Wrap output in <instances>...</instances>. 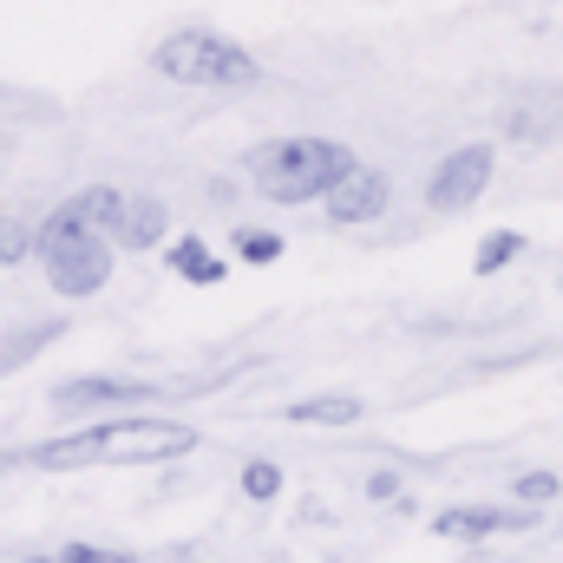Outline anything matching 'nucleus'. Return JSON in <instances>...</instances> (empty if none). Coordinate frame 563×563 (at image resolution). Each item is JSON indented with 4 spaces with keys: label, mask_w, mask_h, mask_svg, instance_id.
Listing matches in <instances>:
<instances>
[{
    "label": "nucleus",
    "mask_w": 563,
    "mask_h": 563,
    "mask_svg": "<svg viewBox=\"0 0 563 563\" xmlns=\"http://www.w3.org/2000/svg\"><path fill=\"white\" fill-rule=\"evenodd\" d=\"M164 394H197V387H144V380H106V374H92V380H66V387H53V407L59 413H139L151 400H164Z\"/></svg>",
    "instance_id": "nucleus-6"
},
{
    "label": "nucleus",
    "mask_w": 563,
    "mask_h": 563,
    "mask_svg": "<svg viewBox=\"0 0 563 563\" xmlns=\"http://www.w3.org/2000/svg\"><path fill=\"white\" fill-rule=\"evenodd\" d=\"M558 492H563V485H558V472H525V478L511 485V498H518L525 511H538V505H551Z\"/></svg>",
    "instance_id": "nucleus-14"
},
{
    "label": "nucleus",
    "mask_w": 563,
    "mask_h": 563,
    "mask_svg": "<svg viewBox=\"0 0 563 563\" xmlns=\"http://www.w3.org/2000/svg\"><path fill=\"white\" fill-rule=\"evenodd\" d=\"M367 498H380V505L400 498V478H394V472H374V478H367Z\"/></svg>",
    "instance_id": "nucleus-17"
},
{
    "label": "nucleus",
    "mask_w": 563,
    "mask_h": 563,
    "mask_svg": "<svg viewBox=\"0 0 563 563\" xmlns=\"http://www.w3.org/2000/svg\"><path fill=\"white\" fill-rule=\"evenodd\" d=\"M151 73L164 86H190V92H250V86H263V59L243 40L217 33V26H177V33H164L151 46Z\"/></svg>",
    "instance_id": "nucleus-3"
},
{
    "label": "nucleus",
    "mask_w": 563,
    "mask_h": 563,
    "mask_svg": "<svg viewBox=\"0 0 563 563\" xmlns=\"http://www.w3.org/2000/svg\"><path fill=\"white\" fill-rule=\"evenodd\" d=\"M354 164V151L341 139H321V132H295V139H263L250 157H243V170H250V184H256V197H269V203H321L328 190H334V177Z\"/></svg>",
    "instance_id": "nucleus-2"
},
{
    "label": "nucleus",
    "mask_w": 563,
    "mask_h": 563,
    "mask_svg": "<svg viewBox=\"0 0 563 563\" xmlns=\"http://www.w3.org/2000/svg\"><path fill=\"white\" fill-rule=\"evenodd\" d=\"M492 170H498V151H492V144H459V151H445V157L432 164L426 203H432L439 217H459V210H472V203L492 190Z\"/></svg>",
    "instance_id": "nucleus-4"
},
{
    "label": "nucleus",
    "mask_w": 563,
    "mask_h": 563,
    "mask_svg": "<svg viewBox=\"0 0 563 563\" xmlns=\"http://www.w3.org/2000/svg\"><path fill=\"white\" fill-rule=\"evenodd\" d=\"M236 256H243V263H276L282 236H269V230H236Z\"/></svg>",
    "instance_id": "nucleus-15"
},
{
    "label": "nucleus",
    "mask_w": 563,
    "mask_h": 563,
    "mask_svg": "<svg viewBox=\"0 0 563 563\" xmlns=\"http://www.w3.org/2000/svg\"><path fill=\"white\" fill-rule=\"evenodd\" d=\"M170 269L184 282H203V288H210V282H223V256H210L203 236H177V243H170Z\"/></svg>",
    "instance_id": "nucleus-10"
},
{
    "label": "nucleus",
    "mask_w": 563,
    "mask_h": 563,
    "mask_svg": "<svg viewBox=\"0 0 563 563\" xmlns=\"http://www.w3.org/2000/svg\"><path fill=\"white\" fill-rule=\"evenodd\" d=\"M164 230H170V203H164L157 190H139V197L125 190L119 223H112V243H119V250H157Z\"/></svg>",
    "instance_id": "nucleus-7"
},
{
    "label": "nucleus",
    "mask_w": 563,
    "mask_h": 563,
    "mask_svg": "<svg viewBox=\"0 0 563 563\" xmlns=\"http://www.w3.org/2000/svg\"><path fill=\"white\" fill-rule=\"evenodd\" d=\"M511 525H525V511H498V505H452V511H439V518H432V531H439V538H492V531H511Z\"/></svg>",
    "instance_id": "nucleus-8"
},
{
    "label": "nucleus",
    "mask_w": 563,
    "mask_h": 563,
    "mask_svg": "<svg viewBox=\"0 0 563 563\" xmlns=\"http://www.w3.org/2000/svg\"><path fill=\"white\" fill-rule=\"evenodd\" d=\"M197 452V432L177 420H151V413H112V420H86L66 439H46L26 452V465L40 472H92V465H164Z\"/></svg>",
    "instance_id": "nucleus-1"
},
{
    "label": "nucleus",
    "mask_w": 563,
    "mask_h": 563,
    "mask_svg": "<svg viewBox=\"0 0 563 563\" xmlns=\"http://www.w3.org/2000/svg\"><path fill=\"white\" fill-rule=\"evenodd\" d=\"M518 256H525V236H518V230H492V236L472 250V276H498V269L518 263Z\"/></svg>",
    "instance_id": "nucleus-11"
},
{
    "label": "nucleus",
    "mask_w": 563,
    "mask_h": 563,
    "mask_svg": "<svg viewBox=\"0 0 563 563\" xmlns=\"http://www.w3.org/2000/svg\"><path fill=\"white\" fill-rule=\"evenodd\" d=\"M26 256H33V223L26 217H0V269H13Z\"/></svg>",
    "instance_id": "nucleus-12"
},
{
    "label": "nucleus",
    "mask_w": 563,
    "mask_h": 563,
    "mask_svg": "<svg viewBox=\"0 0 563 563\" xmlns=\"http://www.w3.org/2000/svg\"><path fill=\"white\" fill-rule=\"evenodd\" d=\"M387 203H394V177L374 170V164H361V157H354V164L334 177V190L321 197V210H328L334 230H361V223L387 217Z\"/></svg>",
    "instance_id": "nucleus-5"
},
{
    "label": "nucleus",
    "mask_w": 563,
    "mask_h": 563,
    "mask_svg": "<svg viewBox=\"0 0 563 563\" xmlns=\"http://www.w3.org/2000/svg\"><path fill=\"white\" fill-rule=\"evenodd\" d=\"M59 563H139V558L106 551V544H59Z\"/></svg>",
    "instance_id": "nucleus-16"
},
{
    "label": "nucleus",
    "mask_w": 563,
    "mask_h": 563,
    "mask_svg": "<svg viewBox=\"0 0 563 563\" xmlns=\"http://www.w3.org/2000/svg\"><path fill=\"white\" fill-rule=\"evenodd\" d=\"M20 563H59V558H20Z\"/></svg>",
    "instance_id": "nucleus-18"
},
{
    "label": "nucleus",
    "mask_w": 563,
    "mask_h": 563,
    "mask_svg": "<svg viewBox=\"0 0 563 563\" xmlns=\"http://www.w3.org/2000/svg\"><path fill=\"white\" fill-rule=\"evenodd\" d=\"M243 492H250L256 505H269V498L282 492V465L276 459H250V465H243Z\"/></svg>",
    "instance_id": "nucleus-13"
},
{
    "label": "nucleus",
    "mask_w": 563,
    "mask_h": 563,
    "mask_svg": "<svg viewBox=\"0 0 563 563\" xmlns=\"http://www.w3.org/2000/svg\"><path fill=\"white\" fill-rule=\"evenodd\" d=\"M288 420L295 426H354L361 420V400L354 394H314V400H295Z\"/></svg>",
    "instance_id": "nucleus-9"
}]
</instances>
